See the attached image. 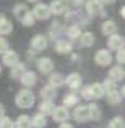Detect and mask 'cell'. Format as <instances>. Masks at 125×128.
<instances>
[{
  "label": "cell",
  "mask_w": 125,
  "mask_h": 128,
  "mask_svg": "<svg viewBox=\"0 0 125 128\" xmlns=\"http://www.w3.org/2000/svg\"><path fill=\"white\" fill-rule=\"evenodd\" d=\"M14 102H16V106L21 109H29L33 108L34 104H36V94L31 90V89H26L22 87L17 90V94H16V98H14Z\"/></svg>",
  "instance_id": "1"
},
{
  "label": "cell",
  "mask_w": 125,
  "mask_h": 128,
  "mask_svg": "<svg viewBox=\"0 0 125 128\" xmlns=\"http://www.w3.org/2000/svg\"><path fill=\"white\" fill-rule=\"evenodd\" d=\"M89 16L87 12H81V10H69L65 12V20L69 24H79V26H87L89 24Z\"/></svg>",
  "instance_id": "2"
},
{
  "label": "cell",
  "mask_w": 125,
  "mask_h": 128,
  "mask_svg": "<svg viewBox=\"0 0 125 128\" xmlns=\"http://www.w3.org/2000/svg\"><path fill=\"white\" fill-rule=\"evenodd\" d=\"M86 12L89 17H96V16H101V17H105L106 12L105 9H103V2L101 0H86Z\"/></svg>",
  "instance_id": "3"
},
{
  "label": "cell",
  "mask_w": 125,
  "mask_h": 128,
  "mask_svg": "<svg viewBox=\"0 0 125 128\" xmlns=\"http://www.w3.org/2000/svg\"><path fill=\"white\" fill-rule=\"evenodd\" d=\"M48 36H45V34H34L31 41H29V50H33V51H45V50L48 48Z\"/></svg>",
  "instance_id": "4"
},
{
  "label": "cell",
  "mask_w": 125,
  "mask_h": 128,
  "mask_svg": "<svg viewBox=\"0 0 125 128\" xmlns=\"http://www.w3.org/2000/svg\"><path fill=\"white\" fill-rule=\"evenodd\" d=\"M72 118L76 120L77 123H86L91 121V114H89V106L87 104H77L74 111H72Z\"/></svg>",
  "instance_id": "5"
},
{
  "label": "cell",
  "mask_w": 125,
  "mask_h": 128,
  "mask_svg": "<svg viewBox=\"0 0 125 128\" xmlns=\"http://www.w3.org/2000/svg\"><path fill=\"white\" fill-rule=\"evenodd\" d=\"M111 62H113V56L108 48H101L94 53V63L98 67H108V65H111Z\"/></svg>",
  "instance_id": "6"
},
{
  "label": "cell",
  "mask_w": 125,
  "mask_h": 128,
  "mask_svg": "<svg viewBox=\"0 0 125 128\" xmlns=\"http://www.w3.org/2000/svg\"><path fill=\"white\" fill-rule=\"evenodd\" d=\"M33 14H34L36 20H48L51 17V9H50V5H46V4L38 2L33 7Z\"/></svg>",
  "instance_id": "7"
},
{
  "label": "cell",
  "mask_w": 125,
  "mask_h": 128,
  "mask_svg": "<svg viewBox=\"0 0 125 128\" xmlns=\"http://www.w3.org/2000/svg\"><path fill=\"white\" fill-rule=\"evenodd\" d=\"M106 44H108V50L110 51H120L122 48H125V38L122 34H111V36H108V40H106Z\"/></svg>",
  "instance_id": "8"
},
{
  "label": "cell",
  "mask_w": 125,
  "mask_h": 128,
  "mask_svg": "<svg viewBox=\"0 0 125 128\" xmlns=\"http://www.w3.org/2000/svg\"><path fill=\"white\" fill-rule=\"evenodd\" d=\"M53 67H55V63H53V60L50 56H41V58L36 60V68L39 70V74L50 75L53 72Z\"/></svg>",
  "instance_id": "9"
},
{
  "label": "cell",
  "mask_w": 125,
  "mask_h": 128,
  "mask_svg": "<svg viewBox=\"0 0 125 128\" xmlns=\"http://www.w3.org/2000/svg\"><path fill=\"white\" fill-rule=\"evenodd\" d=\"M70 116H72V113L69 111L67 106H57L55 108V111H53V114H51V118H53V121H57L58 125L60 123H65V121H69L70 120Z\"/></svg>",
  "instance_id": "10"
},
{
  "label": "cell",
  "mask_w": 125,
  "mask_h": 128,
  "mask_svg": "<svg viewBox=\"0 0 125 128\" xmlns=\"http://www.w3.org/2000/svg\"><path fill=\"white\" fill-rule=\"evenodd\" d=\"M65 84H67V87L70 90H81L82 87V77H81V74H77V72H72V74H69L67 77H65Z\"/></svg>",
  "instance_id": "11"
},
{
  "label": "cell",
  "mask_w": 125,
  "mask_h": 128,
  "mask_svg": "<svg viewBox=\"0 0 125 128\" xmlns=\"http://www.w3.org/2000/svg\"><path fill=\"white\" fill-rule=\"evenodd\" d=\"M72 50H74V44L67 38H60L55 41V51L58 55H69V53H72Z\"/></svg>",
  "instance_id": "12"
},
{
  "label": "cell",
  "mask_w": 125,
  "mask_h": 128,
  "mask_svg": "<svg viewBox=\"0 0 125 128\" xmlns=\"http://www.w3.org/2000/svg\"><path fill=\"white\" fill-rule=\"evenodd\" d=\"M65 29L67 28H64V24L60 22V20H53L51 22V26H50V29H48V38L51 41H57L62 38V34L65 32Z\"/></svg>",
  "instance_id": "13"
},
{
  "label": "cell",
  "mask_w": 125,
  "mask_h": 128,
  "mask_svg": "<svg viewBox=\"0 0 125 128\" xmlns=\"http://www.w3.org/2000/svg\"><path fill=\"white\" fill-rule=\"evenodd\" d=\"M0 62H2L4 67H9L10 68V67H14V65L19 62V53H17L16 50H7V51L2 55V60H0Z\"/></svg>",
  "instance_id": "14"
},
{
  "label": "cell",
  "mask_w": 125,
  "mask_h": 128,
  "mask_svg": "<svg viewBox=\"0 0 125 128\" xmlns=\"http://www.w3.org/2000/svg\"><path fill=\"white\" fill-rule=\"evenodd\" d=\"M19 82L22 84V87H26V89L34 87V86L38 84V74H36V72H33V70H28V72L21 77Z\"/></svg>",
  "instance_id": "15"
},
{
  "label": "cell",
  "mask_w": 125,
  "mask_h": 128,
  "mask_svg": "<svg viewBox=\"0 0 125 128\" xmlns=\"http://www.w3.org/2000/svg\"><path fill=\"white\" fill-rule=\"evenodd\" d=\"M28 72V65H26V62H17L14 67H10V79L14 80H21V77L24 75Z\"/></svg>",
  "instance_id": "16"
},
{
  "label": "cell",
  "mask_w": 125,
  "mask_h": 128,
  "mask_svg": "<svg viewBox=\"0 0 125 128\" xmlns=\"http://www.w3.org/2000/svg\"><path fill=\"white\" fill-rule=\"evenodd\" d=\"M79 101H81V96L74 92V90H70L67 94H64V98H62V104L64 106H67V108H76L77 104H79Z\"/></svg>",
  "instance_id": "17"
},
{
  "label": "cell",
  "mask_w": 125,
  "mask_h": 128,
  "mask_svg": "<svg viewBox=\"0 0 125 128\" xmlns=\"http://www.w3.org/2000/svg\"><path fill=\"white\" fill-rule=\"evenodd\" d=\"M12 31H14V24L7 19L4 12H0V36H9Z\"/></svg>",
  "instance_id": "18"
},
{
  "label": "cell",
  "mask_w": 125,
  "mask_h": 128,
  "mask_svg": "<svg viewBox=\"0 0 125 128\" xmlns=\"http://www.w3.org/2000/svg\"><path fill=\"white\" fill-rule=\"evenodd\" d=\"M108 77L113 79L115 82H120V80L125 79V68L123 65H111L110 70H108Z\"/></svg>",
  "instance_id": "19"
},
{
  "label": "cell",
  "mask_w": 125,
  "mask_h": 128,
  "mask_svg": "<svg viewBox=\"0 0 125 128\" xmlns=\"http://www.w3.org/2000/svg\"><path fill=\"white\" fill-rule=\"evenodd\" d=\"M48 84L55 89H60L65 86V77L60 74V72H51L48 75Z\"/></svg>",
  "instance_id": "20"
},
{
  "label": "cell",
  "mask_w": 125,
  "mask_h": 128,
  "mask_svg": "<svg viewBox=\"0 0 125 128\" xmlns=\"http://www.w3.org/2000/svg\"><path fill=\"white\" fill-rule=\"evenodd\" d=\"M116 31H118V24H116L115 20H111V19L103 20V24H101V32L105 34L106 38L111 36V34H116Z\"/></svg>",
  "instance_id": "21"
},
{
  "label": "cell",
  "mask_w": 125,
  "mask_h": 128,
  "mask_svg": "<svg viewBox=\"0 0 125 128\" xmlns=\"http://www.w3.org/2000/svg\"><path fill=\"white\" fill-rule=\"evenodd\" d=\"M94 43H96V36H94L91 31H84V32L81 34V38H79V44H81L82 48H91Z\"/></svg>",
  "instance_id": "22"
},
{
  "label": "cell",
  "mask_w": 125,
  "mask_h": 128,
  "mask_svg": "<svg viewBox=\"0 0 125 128\" xmlns=\"http://www.w3.org/2000/svg\"><path fill=\"white\" fill-rule=\"evenodd\" d=\"M105 98H106V101H108L110 106H118V104L122 102L123 96H122V92H120L118 89H113V90H108V92H106Z\"/></svg>",
  "instance_id": "23"
},
{
  "label": "cell",
  "mask_w": 125,
  "mask_h": 128,
  "mask_svg": "<svg viewBox=\"0 0 125 128\" xmlns=\"http://www.w3.org/2000/svg\"><path fill=\"white\" fill-rule=\"evenodd\" d=\"M39 98H41V101H55V98H57V89L51 87L50 84L45 86V87H41Z\"/></svg>",
  "instance_id": "24"
},
{
  "label": "cell",
  "mask_w": 125,
  "mask_h": 128,
  "mask_svg": "<svg viewBox=\"0 0 125 128\" xmlns=\"http://www.w3.org/2000/svg\"><path fill=\"white\" fill-rule=\"evenodd\" d=\"M55 102L53 101H41L38 106V113H41V114H45V116H51L53 114V111H55Z\"/></svg>",
  "instance_id": "25"
},
{
  "label": "cell",
  "mask_w": 125,
  "mask_h": 128,
  "mask_svg": "<svg viewBox=\"0 0 125 128\" xmlns=\"http://www.w3.org/2000/svg\"><path fill=\"white\" fill-rule=\"evenodd\" d=\"M50 9H51V14L53 16H62V14L67 12V7H65V2L64 0H51Z\"/></svg>",
  "instance_id": "26"
},
{
  "label": "cell",
  "mask_w": 125,
  "mask_h": 128,
  "mask_svg": "<svg viewBox=\"0 0 125 128\" xmlns=\"http://www.w3.org/2000/svg\"><path fill=\"white\" fill-rule=\"evenodd\" d=\"M87 106H89V114H91V120H93V121H99V120L103 118V109H101L99 104L89 102Z\"/></svg>",
  "instance_id": "27"
},
{
  "label": "cell",
  "mask_w": 125,
  "mask_h": 128,
  "mask_svg": "<svg viewBox=\"0 0 125 128\" xmlns=\"http://www.w3.org/2000/svg\"><path fill=\"white\" fill-rule=\"evenodd\" d=\"M65 34H67V38H69L70 41L79 40V38H81V34H82L81 26H79V24H70L67 29H65Z\"/></svg>",
  "instance_id": "28"
},
{
  "label": "cell",
  "mask_w": 125,
  "mask_h": 128,
  "mask_svg": "<svg viewBox=\"0 0 125 128\" xmlns=\"http://www.w3.org/2000/svg\"><path fill=\"white\" fill-rule=\"evenodd\" d=\"M46 123H48V118L45 114H41V113H36V114L31 116V125H33V128H45Z\"/></svg>",
  "instance_id": "29"
},
{
  "label": "cell",
  "mask_w": 125,
  "mask_h": 128,
  "mask_svg": "<svg viewBox=\"0 0 125 128\" xmlns=\"http://www.w3.org/2000/svg\"><path fill=\"white\" fill-rule=\"evenodd\" d=\"M91 90H93V98L94 99H103L106 96V89L103 86V82H94L91 84Z\"/></svg>",
  "instance_id": "30"
},
{
  "label": "cell",
  "mask_w": 125,
  "mask_h": 128,
  "mask_svg": "<svg viewBox=\"0 0 125 128\" xmlns=\"http://www.w3.org/2000/svg\"><path fill=\"white\" fill-rule=\"evenodd\" d=\"M28 12H29V9H28L26 4H16L14 9H12V14H14V17H16L17 20H22Z\"/></svg>",
  "instance_id": "31"
},
{
  "label": "cell",
  "mask_w": 125,
  "mask_h": 128,
  "mask_svg": "<svg viewBox=\"0 0 125 128\" xmlns=\"http://www.w3.org/2000/svg\"><path fill=\"white\" fill-rule=\"evenodd\" d=\"M16 128H33V125H31V116H28V114H19L16 118Z\"/></svg>",
  "instance_id": "32"
},
{
  "label": "cell",
  "mask_w": 125,
  "mask_h": 128,
  "mask_svg": "<svg viewBox=\"0 0 125 128\" xmlns=\"http://www.w3.org/2000/svg\"><path fill=\"white\" fill-rule=\"evenodd\" d=\"M21 22H22V26H24V28H33V26L36 24V17H34L33 10H29L28 14L24 16V19L21 20Z\"/></svg>",
  "instance_id": "33"
},
{
  "label": "cell",
  "mask_w": 125,
  "mask_h": 128,
  "mask_svg": "<svg viewBox=\"0 0 125 128\" xmlns=\"http://www.w3.org/2000/svg\"><path fill=\"white\" fill-rule=\"evenodd\" d=\"M0 128H16V120H12L7 114L0 116Z\"/></svg>",
  "instance_id": "34"
},
{
  "label": "cell",
  "mask_w": 125,
  "mask_h": 128,
  "mask_svg": "<svg viewBox=\"0 0 125 128\" xmlns=\"http://www.w3.org/2000/svg\"><path fill=\"white\" fill-rule=\"evenodd\" d=\"M108 128H125V120L122 116H115V118L110 120Z\"/></svg>",
  "instance_id": "35"
},
{
  "label": "cell",
  "mask_w": 125,
  "mask_h": 128,
  "mask_svg": "<svg viewBox=\"0 0 125 128\" xmlns=\"http://www.w3.org/2000/svg\"><path fill=\"white\" fill-rule=\"evenodd\" d=\"M81 99L84 101H93V90H91V86H82L81 87Z\"/></svg>",
  "instance_id": "36"
},
{
  "label": "cell",
  "mask_w": 125,
  "mask_h": 128,
  "mask_svg": "<svg viewBox=\"0 0 125 128\" xmlns=\"http://www.w3.org/2000/svg\"><path fill=\"white\" fill-rule=\"evenodd\" d=\"M103 86H105L106 92H108V90H113V89H116V82H115L113 79H110V77H106L105 82H103Z\"/></svg>",
  "instance_id": "37"
},
{
  "label": "cell",
  "mask_w": 125,
  "mask_h": 128,
  "mask_svg": "<svg viewBox=\"0 0 125 128\" xmlns=\"http://www.w3.org/2000/svg\"><path fill=\"white\" fill-rule=\"evenodd\" d=\"M7 50H10L9 48V41L5 40V38H2V36H0V56H2Z\"/></svg>",
  "instance_id": "38"
},
{
  "label": "cell",
  "mask_w": 125,
  "mask_h": 128,
  "mask_svg": "<svg viewBox=\"0 0 125 128\" xmlns=\"http://www.w3.org/2000/svg\"><path fill=\"white\" fill-rule=\"evenodd\" d=\"M116 62H118V65H125V48H122L120 51H116Z\"/></svg>",
  "instance_id": "39"
},
{
  "label": "cell",
  "mask_w": 125,
  "mask_h": 128,
  "mask_svg": "<svg viewBox=\"0 0 125 128\" xmlns=\"http://www.w3.org/2000/svg\"><path fill=\"white\" fill-rule=\"evenodd\" d=\"M72 2V5H76V7H81L82 4H86V0H70Z\"/></svg>",
  "instance_id": "40"
},
{
  "label": "cell",
  "mask_w": 125,
  "mask_h": 128,
  "mask_svg": "<svg viewBox=\"0 0 125 128\" xmlns=\"http://www.w3.org/2000/svg\"><path fill=\"white\" fill-rule=\"evenodd\" d=\"M58 128H74V125L69 123V121H65V123H60V126H58Z\"/></svg>",
  "instance_id": "41"
},
{
  "label": "cell",
  "mask_w": 125,
  "mask_h": 128,
  "mask_svg": "<svg viewBox=\"0 0 125 128\" xmlns=\"http://www.w3.org/2000/svg\"><path fill=\"white\" fill-rule=\"evenodd\" d=\"M118 14H120V17H122V19H125V5H122V7L118 9Z\"/></svg>",
  "instance_id": "42"
},
{
  "label": "cell",
  "mask_w": 125,
  "mask_h": 128,
  "mask_svg": "<svg viewBox=\"0 0 125 128\" xmlns=\"http://www.w3.org/2000/svg\"><path fill=\"white\" fill-rule=\"evenodd\" d=\"M5 114V108H4V104L0 102V116H4Z\"/></svg>",
  "instance_id": "43"
},
{
  "label": "cell",
  "mask_w": 125,
  "mask_h": 128,
  "mask_svg": "<svg viewBox=\"0 0 125 128\" xmlns=\"http://www.w3.org/2000/svg\"><path fill=\"white\" fill-rule=\"evenodd\" d=\"M103 4H106V5H111V4H115L116 0H101Z\"/></svg>",
  "instance_id": "44"
},
{
  "label": "cell",
  "mask_w": 125,
  "mask_h": 128,
  "mask_svg": "<svg viewBox=\"0 0 125 128\" xmlns=\"http://www.w3.org/2000/svg\"><path fill=\"white\" fill-rule=\"evenodd\" d=\"M120 92H122V96H123V98H125V86H123V87H122V90H120Z\"/></svg>",
  "instance_id": "45"
},
{
  "label": "cell",
  "mask_w": 125,
  "mask_h": 128,
  "mask_svg": "<svg viewBox=\"0 0 125 128\" xmlns=\"http://www.w3.org/2000/svg\"><path fill=\"white\" fill-rule=\"evenodd\" d=\"M26 2H33V4H38L39 0H26Z\"/></svg>",
  "instance_id": "46"
},
{
  "label": "cell",
  "mask_w": 125,
  "mask_h": 128,
  "mask_svg": "<svg viewBox=\"0 0 125 128\" xmlns=\"http://www.w3.org/2000/svg\"><path fill=\"white\" fill-rule=\"evenodd\" d=\"M2 68H4V65H2V62H0V74H2Z\"/></svg>",
  "instance_id": "47"
},
{
  "label": "cell",
  "mask_w": 125,
  "mask_h": 128,
  "mask_svg": "<svg viewBox=\"0 0 125 128\" xmlns=\"http://www.w3.org/2000/svg\"><path fill=\"white\" fill-rule=\"evenodd\" d=\"M64 2H65V0H64ZM67 2H70V0H67Z\"/></svg>",
  "instance_id": "48"
}]
</instances>
